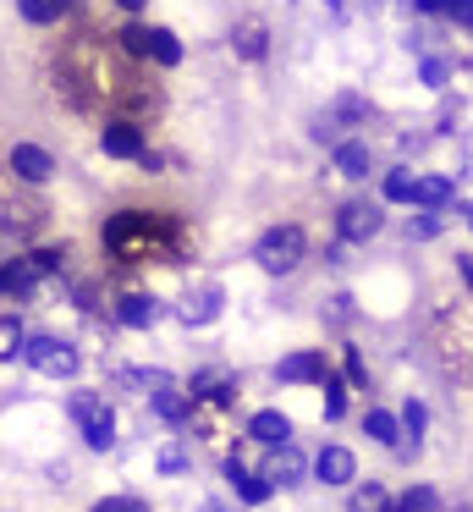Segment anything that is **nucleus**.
<instances>
[{"mask_svg":"<svg viewBox=\"0 0 473 512\" xmlns=\"http://www.w3.org/2000/svg\"><path fill=\"white\" fill-rule=\"evenodd\" d=\"M99 259L110 270H182L198 259V232L176 210L121 204L99 221Z\"/></svg>","mask_w":473,"mask_h":512,"instance_id":"f03ea898","label":"nucleus"},{"mask_svg":"<svg viewBox=\"0 0 473 512\" xmlns=\"http://www.w3.org/2000/svg\"><path fill=\"white\" fill-rule=\"evenodd\" d=\"M292 419H286L281 408H259V413H248V424H242V441H253V446H264V452H270V446H286L292 441Z\"/></svg>","mask_w":473,"mask_h":512,"instance_id":"4be33fe9","label":"nucleus"},{"mask_svg":"<svg viewBox=\"0 0 473 512\" xmlns=\"http://www.w3.org/2000/svg\"><path fill=\"white\" fill-rule=\"evenodd\" d=\"M451 204H457V177H451V171H418L413 210H440L446 215Z\"/></svg>","mask_w":473,"mask_h":512,"instance_id":"b1692460","label":"nucleus"},{"mask_svg":"<svg viewBox=\"0 0 473 512\" xmlns=\"http://www.w3.org/2000/svg\"><path fill=\"white\" fill-rule=\"evenodd\" d=\"M66 419L77 424L88 452H116V408L105 391H72L66 397Z\"/></svg>","mask_w":473,"mask_h":512,"instance_id":"423d86ee","label":"nucleus"},{"mask_svg":"<svg viewBox=\"0 0 473 512\" xmlns=\"http://www.w3.org/2000/svg\"><path fill=\"white\" fill-rule=\"evenodd\" d=\"M308 138H314L319 149H336L347 133H341V122H336L330 111H319V116H308Z\"/></svg>","mask_w":473,"mask_h":512,"instance_id":"4c0bfd02","label":"nucleus"},{"mask_svg":"<svg viewBox=\"0 0 473 512\" xmlns=\"http://www.w3.org/2000/svg\"><path fill=\"white\" fill-rule=\"evenodd\" d=\"M451 78H457V61H451V56H435V50L418 56V83H424L429 94H446Z\"/></svg>","mask_w":473,"mask_h":512,"instance_id":"c85d7f7f","label":"nucleus"},{"mask_svg":"<svg viewBox=\"0 0 473 512\" xmlns=\"http://www.w3.org/2000/svg\"><path fill=\"white\" fill-rule=\"evenodd\" d=\"M396 419H402V446H396V452H402V457H418V452H424V430H429V408H424L418 397H407Z\"/></svg>","mask_w":473,"mask_h":512,"instance_id":"a878e982","label":"nucleus"},{"mask_svg":"<svg viewBox=\"0 0 473 512\" xmlns=\"http://www.w3.org/2000/svg\"><path fill=\"white\" fill-rule=\"evenodd\" d=\"M319 314H325V325H330V331H347V325L358 320V303H352V292H330V298H325V309H319Z\"/></svg>","mask_w":473,"mask_h":512,"instance_id":"f704fd0d","label":"nucleus"},{"mask_svg":"<svg viewBox=\"0 0 473 512\" xmlns=\"http://www.w3.org/2000/svg\"><path fill=\"white\" fill-rule=\"evenodd\" d=\"M116 45L127 50L132 61L154 67V72H176L187 61L182 34H176V28H165V23H143V17H127V23L116 28Z\"/></svg>","mask_w":473,"mask_h":512,"instance_id":"39448f33","label":"nucleus"},{"mask_svg":"<svg viewBox=\"0 0 473 512\" xmlns=\"http://www.w3.org/2000/svg\"><path fill=\"white\" fill-rule=\"evenodd\" d=\"M275 380H281V386H325V380H330L325 347H292V353H281Z\"/></svg>","mask_w":473,"mask_h":512,"instance_id":"f3484780","label":"nucleus"},{"mask_svg":"<svg viewBox=\"0 0 473 512\" xmlns=\"http://www.w3.org/2000/svg\"><path fill=\"white\" fill-rule=\"evenodd\" d=\"M220 479L231 485V496L242 501V507H270L275 501V485L259 474V468L242 463V446H226V457H220Z\"/></svg>","mask_w":473,"mask_h":512,"instance_id":"ddd939ff","label":"nucleus"},{"mask_svg":"<svg viewBox=\"0 0 473 512\" xmlns=\"http://www.w3.org/2000/svg\"><path fill=\"white\" fill-rule=\"evenodd\" d=\"M88 512H154V507L143 496H132V490H116V496H99Z\"/></svg>","mask_w":473,"mask_h":512,"instance_id":"58836bf2","label":"nucleus"},{"mask_svg":"<svg viewBox=\"0 0 473 512\" xmlns=\"http://www.w3.org/2000/svg\"><path fill=\"white\" fill-rule=\"evenodd\" d=\"M94 144H99V155L116 160V166H138V155L149 149V127L127 122V116H105V122L94 127Z\"/></svg>","mask_w":473,"mask_h":512,"instance_id":"1a4fd4ad","label":"nucleus"},{"mask_svg":"<svg viewBox=\"0 0 473 512\" xmlns=\"http://www.w3.org/2000/svg\"><path fill=\"white\" fill-rule=\"evenodd\" d=\"M462 221H468V232H473V204H462Z\"/></svg>","mask_w":473,"mask_h":512,"instance_id":"49530a36","label":"nucleus"},{"mask_svg":"<svg viewBox=\"0 0 473 512\" xmlns=\"http://www.w3.org/2000/svg\"><path fill=\"white\" fill-rule=\"evenodd\" d=\"M264 479H270L275 490H297L308 479V457H303V446L297 441H286V446H270L264 452V468H259Z\"/></svg>","mask_w":473,"mask_h":512,"instance_id":"412c9836","label":"nucleus"},{"mask_svg":"<svg viewBox=\"0 0 473 512\" xmlns=\"http://www.w3.org/2000/svg\"><path fill=\"white\" fill-rule=\"evenodd\" d=\"M308 474H314L319 485H330V490H352V479H358V452H352V446L325 441V446H319V457L308 463Z\"/></svg>","mask_w":473,"mask_h":512,"instance_id":"6ab92c4d","label":"nucleus"},{"mask_svg":"<svg viewBox=\"0 0 473 512\" xmlns=\"http://www.w3.org/2000/svg\"><path fill=\"white\" fill-rule=\"evenodd\" d=\"M165 320V298H154L149 287H121L110 298V325L116 331H154Z\"/></svg>","mask_w":473,"mask_h":512,"instance_id":"9b49d317","label":"nucleus"},{"mask_svg":"<svg viewBox=\"0 0 473 512\" xmlns=\"http://www.w3.org/2000/svg\"><path fill=\"white\" fill-rule=\"evenodd\" d=\"M341 380H347L352 391H369V358H363V347H341Z\"/></svg>","mask_w":473,"mask_h":512,"instance_id":"473e14b6","label":"nucleus"},{"mask_svg":"<svg viewBox=\"0 0 473 512\" xmlns=\"http://www.w3.org/2000/svg\"><path fill=\"white\" fill-rule=\"evenodd\" d=\"M22 364L44 380H77L83 375V347L72 336H55V331H39L22 342Z\"/></svg>","mask_w":473,"mask_h":512,"instance_id":"0eeeda50","label":"nucleus"},{"mask_svg":"<svg viewBox=\"0 0 473 512\" xmlns=\"http://www.w3.org/2000/svg\"><path fill=\"white\" fill-rule=\"evenodd\" d=\"M182 391L193 402H209V408H231L237 413V397H242V380L231 364H198L193 375L182 380Z\"/></svg>","mask_w":473,"mask_h":512,"instance_id":"9d476101","label":"nucleus"},{"mask_svg":"<svg viewBox=\"0 0 473 512\" xmlns=\"http://www.w3.org/2000/svg\"><path fill=\"white\" fill-rule=\"evenodd\" d=\"M330 232H336V243H347V248L374 243V237L385 232V204H380V193H374V199H369V193H352V199H341Z\"/></svg>","mask_w":473,"mask_h":512,"instance_id":"6e6552de","label":"nucleus"},{"mask_svg":"<svg viewBox=\"0 0 473 512\" xmlns=\"http://www.w3.org/2000/svg\"><path fill=\"white\" fill-rule=\"evenodd\" d=\"M6 171H11V182H22V188H50L55 182V155L44 144H33V138H17V144L6 149Z\"/></svg>","mask_w":473,"mask_h":512,"instance_id":"4468645a","label":"nucleus"},{"mask_svg":"<svg viewBox=\"0 0 473 512\" xmlns=\"http://www.w3.org/2000/svg\"><path fill=\"white\" fill-rule=\"evenodd\" d=\"M440 347H446V364L473 375V309H451L440 320Z\"/></svg>","mask_w":473,"mask_h":512,"instance_id":"aec40b11","label":"nucleus"},{"mask_svg":"<svg viewBox=\"0 0 473 512\" xmlns=\"http://www.w3.org/2000/svg\"><path fill=\"white\" fill-rule=\"evenodd\" d=\"M352 512H391V490L380 485V479H352Z\"/></svg>","mask_w":473,"mask_h":512,"instance_id":"7c9ffc66","label":"nucleus"},{"mask_svg":"<svg viewBox=\"0 0 473 512\" xmlns=\"http://www.w3.org/2000/svg\"><path fill=\"white\" fill-rule=\"evenodd\" d=\"M319 391H325V424H341V419H347V391H352V386H347L341 375H330Z\"/></svg>","mask_w":473,"mask_h":512,"instance_id":"e433bc0d","label":"nucleus"},{"mask_svg":"<svg viewBox=\"0 0 473 512\" xmlns=\"http://www.w3.org/2000/svg\"><path fill=\"white\" fill-rule=\"evenodd\" d=\"M446 23L462 28V34H473V0H451V6H446Z\"/></svg>","mask_w":473,"mask_h":512,"instance_id":"a19ab883","label":"nucleus"},{"mask_svg":"<svg viewBox=\"0 0 473 512\" xmlns=\"http://www.w3.org/2000/svg\"><path fill=\"white\" fill-rule=\"evenodd\" d=\"M424 144H429L424 127H402V133H396V155H418Z\"/></svg>","mask_w":473,"mask_h":512,"instance_id":"ea45409f","label":"nucleus"},{"mask_svg":"<svg viewBox=\"0 0 473 512\" xmlns=\"http://www.w3.org/2000/svg\"><path fill=\"white\" fill-rule=\"evenodd\" d=\"M374 166H380V149L369 144V138H341L336 149H330V177L336 182H369L374 177Z\"/></svg>","mask_w":473,"mask_h":512,"instance_id":"2eb2a0df","label":"nucleus"},{"mask_svg":"<svg viewBox=\"0 0 473 512\" xmlns=\"http://www.w3.org/2000/svg\"><path fill=\"white\" fill-rule=\"evenodd\" d=\"M220 314H226V287H220L215 276H198L193 287L176 298V320L187 325V331H204V325H215Z\"/></svg>","mask_w":473,"mask_h":512,"instance_id":"f8f14e48","label":"nucleus"},{"mask_svg":"<svg viewBox=\"0 0 473 512\" xmlns=\"http://www.w3.org/2000/svg\"><path fill=\"white\" fill-rule=\"evenodd\" d=\"M154 468H160L165 479H182L187 468H193V452H187L182 441H165V446H160V457H154Z\"/></svg>","mask_w":473,"mask_h":512,"instance_id":"c9c22d12","label":"nucleus"},{"mask_svg":"<svg viewBox=\"0 0 473 512\" xmlns=\"http://www.w3.org/2000/svg\"><path fill=\"white\" fill-rule=\"evenodd\" d=\"M50 94L72 116L105 122V116H127V122H160L165 116V83L154 78V67L132 61L116 45V34L94 23H72L50 50Z\"/></svg>","mask_w":473,"mask_h":512,"instance_id":"f257e3e1","label":"nucleus"},{"mask_svg":"<svg viewBox=\"0 0 473 512\" xmlns=\"http://www.w3.org/2000/svg\"><path fill=\"white\" fill-rule=\"evenodd\" d=\"M451 265H457V281H462V287L473 292V254H457V259H451Z\"/></svg>","mask_w":473,"mask_h":512,"instance_id":"c03bdc74","label":"nucleus"},{"mask_svg":"<svg viewBox=\"0 0 473 512\" xmlns=\"http://www.w3.org/2000/svg\"><path fill=\"white\" fill-rule=\"evenodd\" d=\"M391 512H440V496H435V485H407L402 496L391 501Z\"/></svg>","mask_w":473,"mask_h":512,"instance_id":"72a5a7b5","label":"nucleus"},{"mask_svg":"<svg viewBox=\"0 0 473 512\" xmlns=\"http://www.w3.org/2000/svg\"><path fill=\"white\" fill-rule=\"evenodd\" d=\"M446 6H451V0H413L418 17H446Z\"/></svg>","mask_w":473,"mask_h":512,"instance_id":"37998d69","label":"nucleus"},{"mask_svg":"<svg viewBox=\"0 0 473 512\" xmlns=\"http://www.w3.org/2000/svg\"><path fill=\"white\" fill-rule=\"evenodd\" d=\"M0 298H6V281H0Z\"/></svg>","mask_w":473,"mask_h":512,"instance_id":"09e8293b","label":"nucleus"},{"mask_svg":"<svg viewBox=\"0 0 473 512\" xmlns=\"http://www.w3.org/2000/svg\"><path fill=\"white\" fill-rule=\"evenodd\" d=\"M226 45H231V56L237 61H248V67H264L270 61V23L264 17H237L231 23V34H226Z\"/></svg>","mask_w":473,"mask_h":512,"instance_id":"a211bd4d","label":"nucleus"},{"mask_svg":"<svg viewBox=\"0 0 473 512\" xmlns=\"http://www.w3.org/2000/svg\"><path fill=\"white\" fill-rule=\"evenodd\" d=\"M440 232H446V215H440V210H413V215L402 221V237H407V243H435Z\"/></svg>","mask_w":473,"mask_h":512,"instance_id":"c756f323","label":"nucleus"},{"mask_svg":"<svg viewBox=\"0 0 473 512\" xmlns=\"http://www.w3.org/2000/svg\"><path fill=\"white\" fill-rule=\"evenodd\" d=\"M325 111L341 122V133H358V127H369V122H374V100H369L363 89H336Z\"/></svg>","mask_w":473,"mask_h":512,"instance_id":"393cba45","label":"nucleus"},{"mask_svg":"<svg viewBox=\"0 0 473 512\" xmlns=\"http://www.w3.org/2000/svg\"><path fill=\"white\" fill-rule=\"evenodd\" d=\"M11 12H17V23H28V28H39V34H50V28L83 23V0H11Z\"/></svg>","mask_w":473,"mask_h":512,"instance_id":"dca6fc26","label":"nucleus"},{"mask_svg":"<svg viewBox=\"0 0 473 512\" xmlns=\"http://www.w3.org/2000/svg\"><path fill=\"white\" fill-rule=\"evenodd\" d=\"M363 435H369L374 446H402V419L396 413H385V408H363Z\"/></svg>","mask_w":473,"mask_h":512,"instance_id":"cd10ccee","label":"nucleus"},{"mask_svg":"<svg viewBox=\"0 0 473 512\" xmlns=\"http://www.w3.org/2000/svg\"><path fill=\"white\" fill-rule=\"evenodd\" d=\"M451 512H473V507H468V501H457V507H451Z\"/></svg>","mask_w":473,"mask_h":512,"instance_id":"de8ad7c7","label":"nucleus"},{"mask_svg":"<svg viewBox=\"0 0 473 512\" xmlns=\"http://www.w3.org/2000/svg\"><path fill=\"white\" fill-rule=\"evenodd\" d=\"M22 342H28L22 320H17V314H0V364H17V358H22Z\"/></svg>","mask_w":473,"mask_h":512,"instance_id":"2f4dec72","label":"nucleus"},{"mask_svg":"<svg viewBox=\"0 0 473 512\" xmlns=\"http://www.w3.org/2000/svg\"><path fill=\"white\" fill-rule=\"evenodd\" d=\"M50 221H55V204L44 199V188H22V182L0 188V237H6V243L33 248L50 232Z\"/></svg>","mask_w":473,"mask_h":512,"instance_id":"7ed1b4c3","label":"nucleus"},{"mask_svg":"<svg viewBox=\"0 0 473 512\" xmlns=\"http://www.w3.org/2000/svg\"><path fill=\"white\" fill-rule=\"evenodd\" d=\"M413 188H418V171L402 160V166H391V171L380 177V204H385V210H391V204L413 210Z\"/></svg>","mask_w":473,"mask_h":512,"instance_id":"bb28decb","label":"nucleus"},{"mask_svg":"<svg viewBox=\"0 0 473 512\" xmlns=\"http://www.w3.org/2000/svg\"><path fill=\"white\" fill-rule=\"evenodd\" d=\"M165 166H171V160H165L160 149H143V155H138V171H143V177H160Z\"/></svg>","mask_w":473,"mask_h":512,"instance_id":"79ce46f5","label":"nucleus"},{"mask_svg":"<svg viewBox=\"0 0 473 512\" xmlns=\"http://www.w3.org/2000/svg\"><path fill=\"white\" fill-rule=\"evenodd\" d=\"M110 6H116L121 17H143V12H149V0H110Z\"/></svg>","mask_w":473,"mask_h":512,"instance_id":"a18cd8bd","label":"nucleus"},{"mask_svg":"<svg viewBox=\"0 0 473 512\" xmlns=\"http://www.w3.org/2000/svg\"><path fill=\"white\" fill-rule=\"evenodd\" d=\"M308 226L303 221H270L259 237H253V265L264 270V276H297V270L308 265Z\"/></svg>","mask_w":473,"mask_h":512,"instance_id":"20e7f679","label":"nucleus"},{"mask_svg":"<svg viewBox=\"0 0 473 512\" xmlns=\"http://www.w3.org/2000/svg\"><path fill=\"white\" fill-rule=\"evenodd\" d=\"M143 402H149V413L165 424V430H187V424H193V397H187L182 386H160V391H149Z\"/></svg>","mask_w":473,"mask_h":512,"instance_id":"5701e85b","label":"nucleus"}]
</instances>
